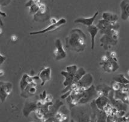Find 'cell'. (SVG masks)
<instances>
[{"label": "cell", "instance_id": "30bf717a", "mask_svg": "<svg viewBox=\"0 0 129 122\" xmlns=\"http://www.w3.org/2000/svg\"><path fill=\"white\" fill-rule=\"evenodd\" d=\"M40 80L39 75L38 76H30L28 74H23L21 80H20L19 85L20 89L21 91L24 90L26 87H28V85H29L32 82Z\"/></svg>", "mask_w": 129, "mask_h": 122}, {"label": "cell", "instance_id": "f546056e", "mask_svg": "<svg viewBox=\"0 0 129 122\" xmlns=\"http://www.w3.org/2000/svg\"><path fill=\"white\" fill-rule=\"evenodd\" d=\"M58 22V20L56 19L54 17H52V18L50 19V22L51 23V24H54V23H56Z\"/></svg>", "mask_w": 129, "mask_h": 122}, {"label": "cell", "instance_id": "603a6c76", "mask_svg": "<svg viewBox=\"0 0 129 122\" xmlns=\"http://www.w3.org/2000/svg\"><path fill=\"white\" fill-rule=\"evenodd\" d=\"M113 81H115L121 84H128L129 80L125 77L124 74H118L113 78Z\"/></svg>", "mask_w": 129, "mask_h": 122}, {"label": "cell", "instance_id": "7402d4cb", "mask_svg": "<svg viewBox=\"0 0 129 122\" xmlns=\"http://www.w3.org/2000/svg\"><path fill=\"white\" fill-rule=\"evenodd\" d=\"M114 98L115 99L120 100L125 104L129 105V94L122 92L121 90L114 91Z\"/></svg>", "mask_w": 129, "mask_h": 122}, {"label": "cell", "instance_id": "484cf974", "mask_svg": "<svg viewBox=\"0 0 129 122\" xmlns=\"http://www.w3.org/2000/svg\"><path fill=\"white\" fill-rule=\"evenodd\" d=\"M47 96H48V95L46 94V90H44L43 92L40 94V100L42 101H45Z\"/></svg>", "mask_w": 129, "mask_h": 122}, {"label": "cell", "instance_id": "5bb4252c", "mask_svg": "<svg viewBox=\"0 0 129 122\" xmlns=\"http://www.w3.org/2000/svg\"><path fill=\"white\" fill-rule=\"evenodd\" d=\"M99 12L98 11H97L94 13V15L91 17H79V18H77L76 19L74 20V23H81V24L86 25L87 27H89L91 25H93L94 20H95L97 16L99 15Z\"/></svg>", "mask_w": 129, "mask_h": 122}, {"label": "cell", "instance_id": "52a82bcc", "mask_svg": "<svg viewBox=\"0 0 129 122\" xmlns=\"http://www.w3.org/2000/svg\"><path fill=\"white\" fill-rule=\"evenodd\" d=\"M0 85V100L3 103L12 93L13 84L10 82L1 81Z\"/></svg>", "mask_w": 129, "mask_h": 122}, {"label": "cell", "instance_id": "277c9868", "mask_svg": "<svg viewBox=\"0 0 129 122\" xmlns=\"http://www.w3.org/2000/svg\"><path fill=\"white\" fill-rule=\"evenodd\" d=\"M98 96L95 87L94 85H92L90 87L85 90L83 93L82 97L79 102V105L86 104L91 101H93Z\"/></svg>", "mask_w": 129, "mask_h": 122}, {"label": "cell", "instance_id": "8992f818", "mask_svg": "<svg viewBox=\"0 0 129 122\" xmlns=\"http://www.w3.org/2000/svg\"><path fill=\"white\" fill-rule=\"evenodd\" d=\"M67 23V20L64 17H62L60 19L58 20V22L54 24H51L49 26L47 27L46 28H45V29L40 30V31H34V32H31L29 33V35H38L41 34H45L48 32H51V31H55V30L58 29L59 28H60L61 26L65 25Z\"/></svg>", "mask_w": 129, "mask_h": 122}, {"label": "cell", "instance_id": "ba28073f", "mask_svg": "<svg viewBox=\"0 0 129 122\" xmlns=\"http://www.w3.org/2000/svg\"><path fill=\"white\" fill-rule=\"evenodd\" d=\"M100 65L101 66L102 69L104 70V71L108 73L116 72L119 67L118 59L115 60L109 58L108 61H105V62L100 61Z\"/></svg>", "mask_w": 129, "mask_h": 122}, {"label": "cell", "instance_id": "7a4b0ae2", "mask_svg": "<svg viewBox=\"0 0 129 122\" xmlns=\"http://www.w3.org/2000/svg\"><path fill=\"white\" fill-rule=\"evenodd\" d=\"M119 39V31L118 28L110 30L106 34H103L100 38V46L105 50H110L112 47L117 44Z\"/></svg>", "mask_w": 129, "mask_h": 122}, {"label": "cell", "instance_id": "d6a6232c", "mask_svg": "<svg viewBox=\"0 0 129 122\" xmlns=\"http://www.w3.org/2000/svg\"><path fill=\"white\" fill-rule=\"evenodd\" d=\"M126 117H127V121H126V122H129V115H128V116Z\"/></svg>", "mask_w": 129, "mask_h": 122}, {"label": "cell", "instance_id": "ffe728a7", "mask_svg": "<svg viewBox=\"0 0 129 122\" xmlns=\"http://www.w3.org/2000/svg\"><path fill=\"white\" fill-rule=\"evenodd\" d=\"M94 101H95V105H96L97 108L102 111H103L104 108L110 103L109 97L105 96H98L96 99L94 100Z\"/></svg>", "mask_w": 129, "mask_h": 122}, {"label": "cell", "instance_id": "5b68a950", "mask_svg": "<svg viewBox=\"0 0 129 122\" xmlns=\"http://www.w3.org/2000/svg\"><path fill=\"white\" fill-rule=\"evenodd\" d=\"M53 55L56 61H60L67 57L65 50L64 49L62 42L59 39H56L55 42V49L53 51Z\"/></svg>", "mask_w": 129, "mask_h": 122}, {"label": "cell", "instance_id": "7c38bea8", "mask_svg": "<svg viewBox=\"0 0 129 122\" xmlns=\"http://www.w3.org/2000/svg\"><path fill=\"white\" fill-rule=\"evenodd\" d=\"M94 82V78L92 75L89 73L86 74L84 77L82 78V79L79 81L76 82L78 84V87H81V88H84L86 90L90 87L91 85H93Z\"/></svg>", "mask_w": 129, "mask_h": 122}, {"label": "cell", "instance_id": "d4e9b609", "mask_svg": "<svg viewBox=\"0 0 129 122\" xmlns=\"http://www.w3.org/2000/svg\"><path fill=\"white\" fill-rule=\"evenodd\" d=\"M111 85L112 89L113 91H118V90H120L121 88V84L118 83V82L114 81H113L112 82Z\"/></svg>", "mask_w": 129, "mask_h": 122}, {"label": "cell", "instance_id": "83f0119b", "mask_svg": "<svg viewBox=\"0 0 129 122\" xmlns=\"http://www.w3.org/2000/svg\"><path fill=\"white\" fill-rule=\"evenodd\" d=\"M52 100H53L52 96L51 94H48L46 98L45 102H52Z\"/></svg>", "mask_w": 129, "mask_h": 122}, {"label": "cell", "instance_id": "e0dca14e", "mask_svg": "<svg viewBox=\"0 0 129 122\" xmlns=\"http://www.w3.org/2000/svg\"><path fill=\"white\" fill-rule=\"evenodd\" d=\"M37 108H39V107L37 102H26L23 108V115L28 117L31 112H34Z\"/></svg>", "mask_w": 129, "mask_h": 122}, {"label": "cell", "instance_id": "e575fe53", "mask_svg": "<svg viewBox=\"0 0 129 122\" xmlns=\"http://www.w3.org/2000/svg\"><path fill=\"white\" fill-rule=\"evenodd\" d=\"M128 115H129V111H128V113H127V115H125V117H127V116H128Z\"/></svg>", "mask_w": 129, "mask_h": 122}, {"label": "cell", "instance_id": "836d02e7", "mask_svg": "<svg viewBox=\"0 0 129 122\" xmlns=\"http://www.w3.org/2000/svg\"><path fill=\"white\" fill-rule=\"evenodd\" d=\"M127 76L129 77V70H128V72H127Z\"/></svg>", "mask_w": 129, "mask_h": 122}, {"label": "cell", "instance_id": "4dcf8cb0", "mask_svg": "<svg viewBox=\"0 0 129 122\" xmlns=\"http://www.w3.org/2000/svg\"><path fill=\"white\" fill-rule=\"evenodd\" d=\"M44 122H54V121H53V120L52 118H46Z\"/></svg>", "mask_w": 129, "mask_h": 122}, {"label": "cell", "instance_id": "cb8c5ba5", "mask_svg": "<svg viewBox=\"0 0 129 122\" xmlns=\"http://www.w3.org/2000/svg\"><path fill=\"white\" fill-rule=\"evenodd\" d=\"M86 74L85 70L84 68L83 67H79L78 68V70L75 74V77H74V80L73 82L75 83H76L78 81H79L80 80H81L82 78Z\"/></svg>", "mask_w": 129, "mask_h": 122}, {"label": "cell", "instance_id": "9c48e42d", "mask_svg": "<svg viewBox=\"0 0 129 122\" xmlns=\"http://www.w3.org/2000/svg\"><path fill=\"white\" fill-rule=\"evenodd\" d=\"M97 27L99 28L100 33H101V34H105L108 31L112 29H114V28H118V29L119 25L118 23H116V24H112V23L109 22L107 20L102 19L99 20Z\"/></svg>", "mask_w": 129, "mask_h": 122}, {"label": "cell", "instance_id": "8fae6325", "mask_svg": "<svg viewBox=\"0 0 129 122\" xmlns=\"http://www.w3.org/2000/svg\"><path fill=\"white\" fill-rule=\"evenodd\" d=\"M108 97H109L111 105L114 108H115L118 111H126V110H127V104L124 103L120 100L115 99L114 91L112 90L111 92L109 93Z\"/></svg>", "mask_w": 129, "mask_h": 122}, {"label": "cell", "instance_id": "2e32d148", "mask_svg": "<svg viewBox=\"0 0 129 122\" xmlns=\"http://www.w3.org/2000/svg\"><path fill=\"white\" fill-rule=\"evenodd\" d=\"M121 18L126 20L129 19V0H122L120 3Z\"/></svg>", "mask_w": 129, "mask_h": 122}, {"label": "cell", "instance_id": "44dd1931", "mask_svg": "<svg viewBox=\"0 0 129 122\" xmlns=\"http://www.w3.org/2000/svg\"><path fill=\"white\" fill-rule=\"evenodd\" d=\"M102 19L108 21L112 24H116L118 20V16L116 14L111 12H103L102 14Z\"/></svg>", "mask_w": 129, "mask_h": 122}, {"label": "cell", "instance_id": "4fadbf2b", "mask_svg": "<svg viewBox=\"0 0 129 122\" xmlns=\"http://www.w3.org/2000/svg\"><path fill=\"white\" fill-rule=\"evenodd\" d=\"M39 78L41 81V86L45 85L47 82L51 80V69L49 66H46L41 71L39 74Z\"/></svg>", "mask_w": 129, "mask_h": 122}, {"label": "cell", "instance_id": "d6986e66", "mask_svg": "<svg viewBox=\"0 0 129 122\" xmlns=\"http://www.w3.org/2000/svg\"><path fill=\"white\" fill-rule=\"evenodd\" d=\"M87 30L91 36V50H93L94 49V46H95V38L99 32V29L97 27V25H92L88 27Z\"/></svg>", "mask_w": 129, "mask_h": 122}, {"label": "cell", "instance_id": "1f68e13d", "mask_svg": "<svg viewBox=\"0 0 129 122\" xmlns=\"http://www.w3.org/2000/svg\"><path fill=\"white\" fill-rule=\"evenodd\" d=\"M0 75H1V77H3V76L4 75V70H2V69H1V70H0Z\"/></svg>", "mask_w": 129, "mask_h": 122}, {"label": "cell", "instance_id": "9a60e30c", "mask_svg": "<svg viewBox=\"0 0 129 122\" xmlns=\"http://www.w3.org/2000/svg\"><path fill=\"white\" fill-rule=\"evenodd\" d=\"M37 84L36 81L32 82L23 91H22L20 94L22 97L24 98H28L31 96H34L37 92Z\"/></svg>", "mask_w": 129, "mask_h": 122}, {"label": "cell", "instance_id": "6da1fadb", "mask_svg": "<svg viewBox=\"0 0 129 122\" xmlns=\"http://www.w3.org/2000/svg\"><path fill=\"white\" fill-rule=\"evenodd\" d=\"M86 34L81 30L75 28L66 38V47L76 52H82L86 48Z\"/></svg>", "mask_w": 129, "mask_h": 122}, {"label": "cell", "instance_id": "ac0fdd59", "mask_svg": "<svg viewBox=\"0 0 129 122\" xmlns=\"http://www.w3.org/2000/svg\"><path fill=\"white\" fill-rule=\"evenodd\" d=\"M97 92V96H105L106 97L109 96V93L112 90V87L108 86L106 84H100L95 87Z\"/></svg>", "mask_w": 129, "mask_h": 122}, {"label": "cell", "instance_id": "4316f807", "mask_svg": "<svg viewBox=\"0 0 129 122\" xmlns=\"http://www.w3.org/2000/svg\"><path fill=\"white\" fill-rule=\"evenodd\" d=\"M6 59H7L6 57L4 56L2 54H0V64H3L4 63V61H6Z\"/></svg>", "mask_w": 129, "mask_h": 122}, {"label": "cell", "instance_id": "f1b7e54d", "mask_svg": "<svg viewBox=\"0 0 129 122\" xmlns=\"http://www.w3.org/2000/svg\"><path fill=\"white\" fill-rule=\"evenodd\" d=\"M11 40L13 42H16L18 40V37L15 34H13L11 36Z\"/></svg>", "mask_w": 129, "mask_h": 122}, {"label": "cell", "instance_id": "3957f363", "mask_svg": "<svg viewBox=\"0 0 129 122\" xmlns=\"http://www.w3.org/2000/svg\"><path fill=\"white\" fill-rule=\"evenodd\" d=\"M78 69V67L76 65H71L66 67V71L63 70L61 72V75L64 77V81L62 84L66 88L73 84L74 77Z\"/></svg>", "mask_w": 129, "mask_h": 122}]
</instances>
